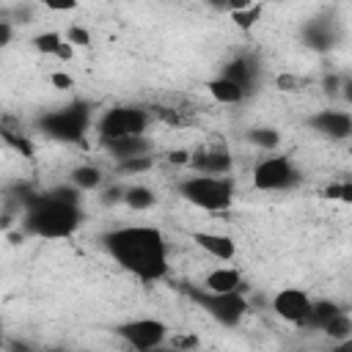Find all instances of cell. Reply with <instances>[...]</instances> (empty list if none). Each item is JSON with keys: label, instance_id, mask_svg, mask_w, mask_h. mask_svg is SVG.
Here are the masks:
<instances>
[{"label": "cell", "instance_id": "cell-33", "mask_svg": "<svg viewBox=\"0 0 352 352\" xmlns=\"http://www.w3.org/2000/svg\"><path fill=\"white\" fill-rule=\"evenodd\" d=\"M52 58H58V60H63V63H66V60H72V58H74V44H69V41L63 38V41L58 44V50H55V55H52Z\"/></svg>", "mask_w": 352, "mask_h": 352}, {"label": "cell", "instance_id": "cell-34", "mask_svg": "<svg viewBox=\"0 0 352 352\" xmlns=\"http://www.w3.org/2000/svg\"><path fill=\"white\" fill-rule=\"evenodd\" d=\"M275 85H278L280 91H297L300 80H297V77H292V74H280V77L275 80Z\"/></svg>", "mask_w": 352, "mask_h": 352}, {"label": "cell", "instance_id": "cell-23", "mask_svg": "<svg viewBox=\"0 0 352 352\" xmlns=\"http://www.w3.org/2000/svg\"><path fill=\"white\" fill-rule=\"evenodd\" d=\"M322 330H324L333 341H346V338H352V319H349L346 311H341V314H336Z\"/></svg>", "mask_w": 352, "mask_h": 352}, {"label": "cell", "instance_id": "cell-2", "mask_svg": "<svg viewBox=\"0 0 352 352\" xmlns=\"http://www.w3.org/2000/svg\"><path fill=\"white\" fill-rule=\"evenodd\" d=\"M25 231L44 236V239H63L72 236L80 223H82V212L80 204H69L55 198L50 190L41 195H30L25 198Z\"/></svg>", "mask_w": 352, "mask_h": 352}, {"label": "cell", "instance_id": "cell-22", "mask_svg": "<svg viewBox=\"0 0 352 352\" xmlns=\"http://www.w3.org/2000/svg\"><path fill=\"white\" fill-rule=\"evenodd\" d=\"M0 138L16 151V154H22V157H33L36 154V148H33V143H30V138L25 135V132H16V129H8V126H0Z\"/></svg>", "mask_w": 352, "mask_h": 352}, {"label": "cell", "instance_id": "cell-39", "mask_svg": "<svg viewBox=\"0 0 352 352\" xmlns=\"http://www.w3.org/2000/svg\"><path fill=\"white\" fill-rule=\"evenodd\" d=\"M253 0H228L226 3V11H242V8H248Z\"/></svg>", "mask_w": 352, "mask_h": 352}, {"label": "cell", "instance_id": "cell-28", "mask_svg": "<svg viewBox=\"0 0 352 352\" xmlns=\"http://www.w3.org/2000/svg\"><path fill=\"white\" fill-rule=\"evenodd\" d=\"M66 41L74 44V47H91V33L85 28H80V25H72L66 30Z\"/></svg>", "mask_w": 352, "mask_h": 352}, {"label": "cell", "instance_id": "cell-11", "mask_svg": "<svg viewBox=\"0 0 352 352\" xmlns=\"http://www.w3.org/2000/svg\"><path fill=\"white\" fill-rule=\"evenodd\" d=\"M308 124L319 135L333 138V140H346L352 135V116L346 110H319L308 118Z\"/></svg>", "mask_w": 352, "mask_h": 352}, {"label": "cell", "instance_id": "cell-38", "mask_svg": "<svg viewBox=\"0 0 352 352\" xmlns=\"http://www.w3.org/2000/svg\"><path fill=\"white\" fill-rule=\"evenodd\" d=\"M173 346H176V349H190V346H198V338H192V336L173 338Z\"/></svg>", "mask_w": 352, "mask_h": 352}, {"label": "cell", "instance_id": "cell-13", "mask_svg": "<svg viewBox=\"0 0 352 352\" xmlns=\"http://www.w3.org/2000/svg\"><path fill=\"white\" fill-rule=\"evenodd\" d=\"M102 146L113 160H126V157H138V154L151 151V140L146 135H121V138L104 140Z\"/></svg>", "mask_w": 352, "mask_h": 352}, {"label": "cell", "instance_id": "cell-25", "mask_svg": "<svg viewBox=\"0 0 352 352\" xmlns=\"http://www.w3.org/2000/svg\"><path fill=\"white\" fill-rule=\"evenodd\" d=\"M261 11H264V6H261V3H250V6H248V8H242V11H231V19H234V25H236V28L250 30V28L261 19Z\"/></svg>", "mask_w": 352, "mask_h": 352}, {"label": "cell", "instance_id": "cell-9", "mask_svg": "<svg viewBox=\"0 0 352 352\" xmlns=\"http://www.w3.org/2000/svg\"><path fill=\"white\" fill-rule=\"evenodd\" d=\"M311 297L302 289H280L272 297V308L283 322H292L297 327H305L308 314H311Z\"/></svg>", "mask_w": 352, "mask_h": 352}, {"label": "cell", "instance_id": "cell-5", "mask_svg": "<svg viewBox=\"0 0 352 352\" xmlns=\"http://www.w3.org/2000/svg\"><path fill=\"white\" fill-rule=\"evenodd\" d=\"M187 294L212 316L217 319L220 324L226 327H234L242 322V316L248 314L250 302L242 297V292H226V294H214V292H198V289H187Z\"/></svg>", "mask_w": 352, "mask_h": 352}, {"label": "cell", "instance_id": "cell-35", "mask_svg": "<svg viewBox=\"0 0 352 352\" xmlns=\"http://www.w3.org/2000/svg\"><path fill=\"white\" fill-rule=\"evenodd\" d=\"M322 85H324V91H327V94H333V96H336V94L341 91V77H338V74H327Z\"/></svg>", "mask_w": 352, "mask_h": 352}, {"label": "cell", "instance_id": "cell-41", "mask_svg": "<svg viewBox=\"0 0 352 352\" xmlns=\"http://www.w3.org/2000/svg\"><path fill=\"white\" fill-rule=\"evenodd\" d=\"M16 19H30V11H28V8H19V11H16Z\"/></svg>", "mask_w": 352, "mask_h": 352}, {"label": "cell", "instance_id": "cell-27", "mask_svg": "<svg viewBox=\"0 0 352 352\" xmlns=\"http://www.w3.org/2000/svg\"><path fill=\"white\" fill-rule=\"evenodd\" d=\"M324 198H330V201H341V204H349V201H352V184H349V182L330 184V187L324 190Z\"/></svg>", "mask_w": 352, "mask_h": 352}, {"label": "cell", "instance_id": "cell-29", "mask_svg": "<svg viewBox=\"0 0 352 352\" xmlns=\"http://www.w3.org/2000/svg\"><path fill=\"white\" fill-rule=\"evenodd\" d=\"M151 116L162 118L165 124H182V121H184V118H182V113H179V110H173V107H151Z\"/></svg>", "mask_w": 352, "mask_h": 352}, {"label": "cell", "instance_id": "cell-31", "mask_svg": "<svg viewBox=\"0 0 352 352\" xmlns=\"http://www.w3.org/2000/svg\"><path fill=\"white\" fill-rule=\"evenodd\" d=\"M38 3L50 11H72V8H77L80 0H38Z\"/></svg>", "mask_w": 352, "mask_h": 352}, {"label": "cell", "instance_id": "cell-7", "mask_svg": "<svg viewBox=\"0 0 352 352\" xmlns=\"http://www.w3.org/2000/svg\"><path fill=\"white\" fill-rule=\"evenodd\" d=\"M302 182V173L297 170V165L292 162V157L278 154V157H267L253 168V184L256 190H292Z\"/></svg>", "mask_w": 352, "mask_h": 352}, {"label": "cell", "instance_id": "cell-21", "mask_svg": "<svg viewBox=\"0 0 352 352\" xmlns=\"http://www.w3.org/2000/svg\"><path fill=\"white\" fill-rule=\"evenodd\" d=\"M248 140L264 151H272L280 146V132L272 126H253V129H248Z\"/></svg>", "mask_w": 352, "mask_h": 352}, {"label": "cell", "instance_id": "cell-15", "mask_svg": "<svg viewBox=\"0 0 352 352\" xmlns=\"http://www.w3.org/2000/svg\"><path fill=\"white\" fill-rule=\"evenodd\" d=\"M256 74H258V66H256V60L248 58V55H239V58L228 60L226 69H223V77L239 82L245 91H250V85L256 82Z\"/></svg>", "mask_w": 352, "mask_h": 352}, {"label": "cell", "instance_id": "cell-30", "mask_svg": "<svg viewBox=\"0 0 352 352\" xmlns=\"http://www.w3.org/2000/svg\"><path fill=\"white\" fill-rule=\"evenodd\" d=\"M50 82H52L55 88H60V91L74 88V77H72V74H66V72H52V74H50Z\"/></svg>", "mask_w": 352, "mask_h": 352}, {"label": "cell", "instance_id": "cell-17", "mask_svg": "<svg viewBox=\"0 0 352 352\" xmlns=\"http://www.w3.org/2000/svg\"><path fill=\"white\" fill-rule=\"evenodd\" d=\"M302 38L308 41V47L324 52V50L333 47L336 30H333V25H327V22H322V19H314V22H308V25L302 28Z\"/></svg>", "mask_w": 352, "mask_h": 352}, {"label": "cell", "instance_id": "cell-32", "mask_svg": "<svg viewBox=\"0 0 352 352\" xmlns=\"http://www.w3.org/2000/svg\"><path fill=\"white\" fill-rule=\"evenodd\" d=\"M118 201H124V187L113 184V187H107V190L102 192V204H104V206H107V204H118Z\"/></svg>", "mask_w": 352, "mask_h": 352}, {"label": "cell", "instance_id": "cell-1", "mask_svg": "<svg viewBox=\"0 0 352 352\" xmlns=\"http://www.w3.org/2000/svg\"><path fill=\"white\" fill-rule=\"evenodd\" d=\"M113 261L143 283L168 275V242L154 226H121L102 236Z\"/></svg>", "mask_w": 352, "mask_h": 352}, {"label": "cell", "instance_id": "cell-36", "mask_svg": "<svg viewBox=\"0 0 352 352\" xmlns=\"http://www.w3.org/2000/svg\"><path fill=\"white\" fill-rule=\"evenodd\" d=\"M168 160H170L173 165H187V162H190V151H187V148H176V151L168 154Z\"/></svg>", "mask_w": 352, "mask_h": 352}, {"label": "cell", "instance_id": "cell-42", "mask_svg": "<svg viewBox=\"0 0 352 352\" xmlns=\"http://www.w3.org/2000/svg\"><path fill=\"white\" fill-rule=\"evenodd\" d=\"M8 226H11V214H3L0 217V228H8Z\"/></svg>", "mask_w": 352, "mask_h": 352}, {"label": "cell", "instance_id": "cell-4", "mask_svg": "<svg viewBox=\"0 0 352 352\" xmlns=\"http://www.w3.org/2000/svg\"><path fill=\"white\" fill-rule=\"evenodd\" d=\"M91 121V110L82 102H72L60 110H52L47 116H41L38 126L44 129V135L55 138V140H66V143H80L85 129Z\"/></svg>", "mask_w": 352, "mask_h": 352}, {"label": "cell", "instance_id": "cell-20", "mask_svg": "<svg viewBox=\"0 0 352 352\" xmlns=\"http://www.w3.org/2000/svg\"><path fill=\"white\" fill-rule=\"evenodd\" d=\"M344 308H338V302H333V300H316V302H311V314H308V322H305V327H324L336 314H341Z\"/></svg>", "mask_w": 352, "mask_h": 352}, {"label": "cell", "instance_id": "cell-26", "mask_svg": "<svg viewBox=\"0 0 352 352\" xmlns=\"http://www.w3.org/2000/svg\"><path fill=\"white\" fill-rule=\"evenodd\" d=\"M63 41V36L60 33H55V30H47V33H38L36 38H33V47L41 52V55H55V50H58V44Z\"/></svg>", "mask_w": 352, "mask_h": 352}, {"label": "cell", "instance_id": "cell-14", "mask_svg": "<svg viewBox=\"0 0 352 352\" xmlns=\"http://www.w3.org/2000/svg\"><path fill=\"white\" fill-rule=\"evenodd\" d=\"M204 289L214 292V294H226V292H242V275L234 267H217L204 278Z\"/></svg>", "mask_w": 352, "mask_h": 352}, {"label": "cell", "instance_id": "cell-8", "mask_svg": "<svg viewBox=\"0 0 352 352\" xmlns=\"http://www.w3.org/2000/svg\"><path fill=\"white\" fill-rule=\"evenodd\" d=\"M116 333L126 341V346L140 349V352L157 349V346H162L165 338H168V327H165V322H160V319H132V322L118 324Z\"/></svg>", "mask_w": 352, "mask_h": 352}, {"label": "cell", "instance_id": "cell-37", "mask_svg": "<svg viewBox=\"0 0 352 352\" xmlns=\"http://www.w3.org/2000/svg\"><path fill=\"white\" fill-rule=\"evenodd\" d=\"M11 38H14V28H11V22H3V19H0V47L11 44Z\"/></svg>", "mask_w": 352, "mask_h": 352}, {"label": "cell", "instance_id": "cell-10", "mask_svg": "<svg viewBox=\"0 0 352 352\" xmlns=\"http://www.w3.org/2000/svg\"><path fill=\"white\" fill-rule=\"evenodd\" d=\"M195 173H212V176H228L234 168V157L226 146H204L198 151H190L187 162Z\"/></svg>", "mask_w": 352, "mask_h": 352}, {"label": "cell", "instance_id": "cell-40", "mask_svg": "<svg viewBox=\"0 0 352 352\" xmlns=\"http://www.w3.org/2000/svg\"><path fill=\"white\" fill-rule=\"evenodd\" d=\"M204 3H206L209 8H214V11H226V3H228V0H204Z\"/></svg>", "mask_w": 352, "mask_h": 352}, {"label": "cell", "instance_id": "cell-12", "mask_svg": "<svg viewBox=\"0 0 352 352\" xmlns=\"http://www.w3.org/2000/svg\"><path fill=\"white\" fill-rule=\"evenodd\" d=\"M192 242L206 250L212 258H220V261H231L236 256V242L228 236V234H212V231H195L192 234Z\"/></svg>", "mask_w": 352, "mask_h": 352}, {"label": "cell", "instance_id": "cell-24", "mask_svg": "<svg viewBox=\"0 0 352 352\" xmlns=\"http://www.w3.org/2000/svg\"><path fill=\"white\" fill-rule=\"evenodd\" d=\"M154 168V157L151 154H138V157H126V160H116V170L118 173H146Z\"/></svg>", "mask_w": 352, "mask_h": 352}, {"label": "cell", "instance_id": "cell-18", "mask_svg": "<svg viewBox=\"0 0 352 352\" xmlns=\"http://www.w3.org/2000/svg\"><path fill=\"white\" fill-rule=\"evenodd\" d=\"M104 182V173H102V168H96V165H77L74 170H72V184L77 187V190H96L99 184Z\"/></svg>", "mask_w": 352, "mask_h": 352}, {"label": "cell", "instance_id": "cell-3", "mask_svg": "<svg viewBox=\"0 0 352 352\" xmlns=\"http://www.w3.org/2000/svg\"><path fill=\"white\" fill-rule=\"evenodd\" d=\"M179 195L198 209L223 212L234 201V179L231 176L195 173V176H187L179 182Z\"/></svg>", "mask_w": 352, "mask_h": 352}, {"label": "cell", "instance_id": "cell-43", "mask_svg": "<svg viewBox=\"0 0 352 352\" xmlns=\"http://www.w3.org/2000/svg\"><path fill=\"white\" fill-rule=\"evenodd\" d=\"M0 346H3V333H0Z\"/></svg>", "mask_w": 352, "mask_h": 352}, {"label": "cell", "instance_id": "cell-6", "mask_svg": "<svg viewBox=\"0 0 352 352\" xmlns=\"http://www.w3.org/2000/svg\"><path fill=\"white\" fill-rule=\"evenodd\" d=\"M148 121H151V113H146L143 107H132V104L110 107L102 113L96 132H99V140L104 143V140L121 138V135H143Z\"/></svg>", "mask_w": 352, "mask_h": 352}, {"label": "cell", "instance_id": "cell-16", "mask_svg": "<svg viewBox=\"0 0 352 352\" xmlns=\"http://www.w3.org/2000/svg\"><path fill=\"white\" fill-rule=\"evenodd\" d=\"M206 91L212 94V99H217V102H223V104H236V102H242L245 99V88L239 85V82H234V80H228V77H214V80H209L206 82Z\"/></svg>", "mask_w": 352, "mask_h": 352}, {"label": "cell", "instance_id": "cell-19", "mask_svg": "<svg viewBox=\"0 0 352 352\" xmlns=\"http://www.w3.org/2000/svg\"><path fill=\"white\" fill-rule=\"evenodd\" d=\"M124 204L135 212H146L157 204V195L146 184H132V187H124Z\"/></svg>", "mask_w": 352, "mask_h": 352}]
</instances>
